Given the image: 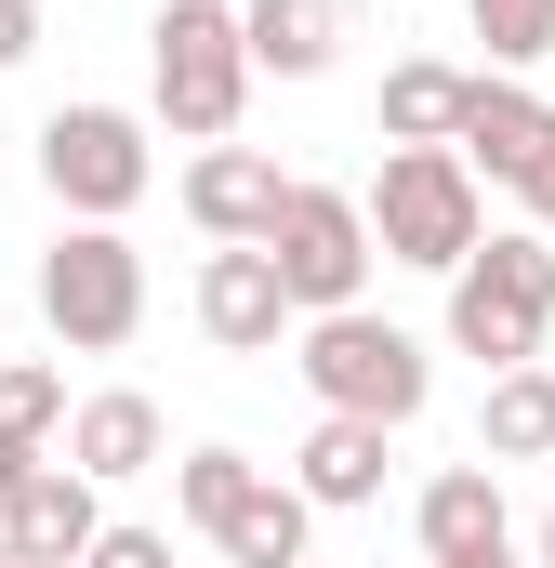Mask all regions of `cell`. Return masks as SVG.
I'll return each mask as SVG.
<instances>
[{
  "label": "cell",
  "mask_w": 555,
  "mask_h": 568,
  "mask_svg": "<svg viewBox=\"0 0 555 568\" xmlns=\"http://www.w3.org/2000/svg\"><path fill=\"white\" fill-rule=\"evenodd\" d=\"M172 503H185V529L225 568H317L304 556V542H317V503H304L291 476H265L252 449H185V463H172Z\"/></svg>",
  "instance_id": "obj_1"
},
{
  "label": "cell",
  "mask_w": 555,
  "mask_h": 568,
  "mask_svg": "<svg viewBox=\"0 0 555 568\" xmlns=\"http://www.w3.org/2000/svg\"><path fill=\"white\" fill-rule=\"evenodd\" d=\"M145 80H159V120L185 145H225L239 133V106H252V27H239V0H159V27H145Z\"/></svg>",
  "instance_id": "obj_2"
},
{
  "label": "cell",
  "mask_w": 555,
  "mask_h": 568,
  "mask_svg": "<svg viewBox=\"0 0 555 568\" xmlns=\"http://www.w3.org/2000/svg\"><path fill=\"white\" fill-rule=\"evenodd\" d=\"M371 239H384V265L463 278V265H476V239H490L476 159H463V145H384V172H371Z\"/></svg>",
  "instance_id": "obj_3"
},
{
  "label": "cell",
  "mask_w": 555,
  "mask_h": 568,
  "mask_svg": "<svg viewBox=\"0 0 555 568\" xmlns=\"http://www.w3.org/2000/svg\"><path fill=\"white\" fill-rule=\"evenodd\" d=\"M543 331H555V252L516 225V239H476V265L450 278V344L476 371H543Z\"/></svg>",
  "instance_id": "obj_4"
},
{
  "label": "cell",
  "mask_w": 555,
  "mask_h": 568,
  "mask_svg": "<svg viewBox=\"0 0 555 568\" xmlns=\"http://www.w3.org/2000/svg\"><path fill=\"white\" fill-rule=\"evenodd\" d=\"M291 371L317 384V410H357V424H411L423 410V344L397 317H371V304H344V317H304V344H291Z\"/></svg>",
  "instance_id": "obj_5"
},
{
  "label": "cell",
  "mask_w": 555,
  "mask_h": 568,
  "mask_svg": "<svg viewBox=\"0 0 555 568\" xmlns=\"http://www.w3.org/2000/svg\"><path fill=\"white\" fill-rule=\"evenodd\" d=\"M40 317H53V344H80V357H120L145 331V252L120 225H67L53 252H40Z\"/></svg>",
  "instance_id": "obj_6"
},
{
  "label": "cell",
  "mask_w": 555,
  "mask_h": 568,
  "mask_svg": "<svg viewBox=\"0 0 555 568\" xmlns=\"http://www.w3.org/2000/svg\"><path fill=\"white\" fill-rule=\"evenodd\" d=\"M40 185H53L67 225H120L145 185H159L145 120H133V106H53V120H40Z\"/></svg>",
  "instance_id": "obj_7"
},
{
  "label": "cell",
  "mask_w": 555,
  "mask_h": 568,
  "mask_svg": "<svg viewBox=\"0 0 555 568\" xmlns=\"http://www.w3.org/2000/svg\"><path fill=\"white\" fill-rule=\"evenodd\" d=\"M278 278L304 317H344V304H371V199H344V185H291V212H278Z\"/></svg>",
  "instance_id": "obj_8"
},
{
  "label": "cell",
  "mask_w": 555,
  "mask_h": 568,
  "mask_svg": "<svg viewBox=\"0 0 555 568\" xmlns=\"http://www.w3.org/2000/svg\"><path fill=\"white\" fill-rule=\"evenodd\" d=\"M0 542H13L27 568H80L93 542H107V503H93V476H80L67 449L13 463V476H0Z\"/></svg>",
  "instance_id": "obj_9"
},
{
  "label": "cell",
  "mask_w": 555,
  "mask_h": 568,
  "mask_svg": "<svg viewBox=\"0 0 555 568\" xmlns=\"http://www.w3.org/2000/svg\"><path fill=\"white\" fill-rule=\"evenodd\" d=\"M291 185H304V172H278L265 145H199V159H185V212H199L212 252H265L278 212H291Z\"/></svg>",
  "instance_id": "obj_10"
},
{
  "label": "cell",
  "mask_w": 555,
  "mask_h": 568,
  "mask_svg": "<svg viewBox=\"0 0 555 568\" xmlns=\"http://www.w3.org/2000/svg\"><path fill=\"white\" fill-rule=\"evenodd\" d=\"M199 331H212L225 357L304 344V304H291V278H278V252H212V265H199Z\"/></svg>",
  "instance_id": "obj_11"
},
{
  "label": "cell",
  "mask_w": 555,
  "mask_h": 568,
  "mask_svg": "<svg viewBox=\"0 0 555 568\" xmlns=\"http://www.w3.org/2000/svg\"><path fill=\"white\" fill-rule=\"evenodd\" d=\"M411 529H423V568H476V556H503V542H516V529H503V463H450V476L411 503Z\"/></svg>",
  "instance_id": "obj_12"
},
{
  "label": "cell",
  "mask_w": 555,
  "mask_h": 568,
  "mask_svg": "<svg viewBox=\"0 0 555 568\" xmlns=\"http://www.w3.org/2000/svg\"><path fill=\"white\" fill-rule=\"evenodd\" d=\"M159 449H172V424H159V397H133V384H107V397H80V410H67V463H80L93 489L145 476Z\"/></svg>",
  "instance_id": "obj_13"
},
{
  "label": "cell",
  "mask_w": 555,
  "mask_h": 568,
  "mask_svg": "<svg viewBox=\"0 0 555 568\" xmlns=\"http://www.w3.org/2000/svg\"><path fill=\"white\" fill-rule=\"evenodd\" d=\"M384 436H397V424H357V410H317V436H304V463H291V489H304L317 516H357V503H384Z\"/></svg>",
  "instance_id": "obj_14"
},
{
  "label": "cell",
  "mask_w": 555,
  "mask_h": 568,
  "mask_svg": "<svg viewBox=\"0 0 555 568\" xmlns=\"http://www.w3.org/2000/svg\"><path fill=\"white\" fill-rule=\"evenodd\" d=\"M463 120H476V67H450V53L384 67V145H463Z\"/></svg>",
  "instance_id": "obj_15"
},
{
  "label": "cell",
  "mask_w": 555,
  "mask_h": 568,
  "mask_svg": "<svg viewBox=\"0 0 555 568\" xmlns=\"http://www.w3.org/2000/svg\"><path fill=\"white\" fill-rule=\"evenodd\" d=\"M239 27H252V67L265 80H317L344 53V0H239Z\"/></svg>",
  "instance_id": "obj_16"
},
{
  "label": "cell",
  "mask_w": 555,
  "mask_h": 568,
  "mask_svg": "<svg viewBox=\"0 0 555 568\" xmlns=\"http://www.w3.org/2000/svg\"><path fill=\"white\" fill-rule=\"evenodd\" d=\"M543 449H555V371H490L476 463H543Z\"/></svg>",
  "instance_id": "obj_17"
},
{
  "label": "cell",
  "mask_w": 555,
  "mask_h": 568,
  "mask_svg": "<svg viewBox=\"0 0 555 568\" xmlns=\"http://www.w3.org/2000/svg\"><path fill=\"white\" fill-rule=\"evenodd\" d=\"M53 436H67V371L53 357H0V476L40 463Z\"/></svg>",
  "instance_id": "obj_18"
},
{
  "label": "cell",
  "mask_w": 555,
  "mask_h": 568,
  "mask_svg": "<svg viewBox=\"0 0 555 568\" xmlns=\"http://www.w3.org/2000/svg\"><path fill=\"white\" fill-rule=\"evenodd\" d=\"M463 13H476V40H490V67H503V80L555 53V0H463Z\"/></svg>",
  "instance_id": "obj_19"
},
{
  "label": "cell",
  "mask_w": 555,
  "mask_h": 568,
  "mask_svg": "<svg viewBox=\"0 0 555 568\" xmlns=\"http://www.w3.org/2000/svg\"><path fill=\"white\" fill-rule=\"evenodd\" d=\"M80 568H172V542H159V529H120V516H107V542H93Z\"/></svg>",
  "instance_id": "obj_20"
},
{
  "label": "cell",
  "mask_w": 555,
  "mask_h": 568,
  "mask_svg": "<svg viewBox=\"0 0 555 568\" xmlns=\"http://www.w3.org/2000/svg\"><path fill=\"white\" fill-rule=\"evenodd\" d=\"M40 53V0H0V67H27Z\"/></svg>",
  "instance_id": "obj_21"
},
{
  "label": "cell",
  "mask_w": 555,
  "mask_h": 568,
  "mask_svg": "<svg viewBox=\"0 0 555 568\" xmlns=\"http://www.w3.org/2000/svg\"><path fill=\"white\" fill-rule=\"evenodd\" d=\"M543 568H555V503H543Z\"/></svg>",
  "instance_id": "obj_22"
},
{
  "label": "cell",
  "mask_w": 555,
  "mask_h": 568,
  "mask_svg": "<svg viewBox=\"0 0 555 568\" xmlns=\"http://www.w3.org/2000/svg\"><path fill=\"white\" fill-rule=\"evenodd\" d=\"M476 568H516V542H503V556H476Z\"/></svg>",
  "instance_id": "obj_23"
},
{
  "label": "cell",
  "mask_w": 555,
  "mask_h": 568,
  "mask_svg": "<svg viewBox=\"0 0 555 568\" xmlns=\"http://www.w3.org/2000/svg\"><path fill=\"white\" fill-rule=\"evenodd\" d=\"M0 568H27V556H13V542H0Z\"/></svg>",
  "instance_id": "obj_24"
},
{
  "label": "cell",
  "mask_w": 555,
  "mask_h": 568,
  "mask_svg": "<svg viewBox=\"0 0 555 568\" xmlns=\"http://www.w3.org/2000/svg\"><path fill=\"white\" fill-rule=\"evenodd\" d=\"M212 568H225V556H212Z\"/></svg>",
  "instance_id": "obj_25"
}]
</instances>
